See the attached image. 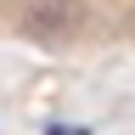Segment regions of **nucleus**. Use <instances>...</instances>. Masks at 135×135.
<instances>
[{
    "instance_id": "nucleus-1",
    "label": "nucleus",
    "mask_w": 135,
    "mask_h": 135,
    "mask_svg": "<svg viewBox=\"0 0 135 135\" xmlns=\"http://www.w3.org/2000/svg\"><path fill=\"white\" fill-rule=\"evenodd\" d=\"M68 23H73V6L68 0H34L28 6V28H40V34H56Z\"/></svg>"
},
{
    "instance_id": "nucleus-2",
    "label": "nucleus",
    "mask_w": 135,
    "mask_h": 135,
    "mask_svg": "<svg viewBox=\"0 0 135 135\" xmlns=\"http://www.w3.org/2000/svg\"><path fill=\"white\" fill-rule=\"evenodd\" d=\"M45 135H90V129H79V124H45Z\"/></svg>"
}]
</instances>
